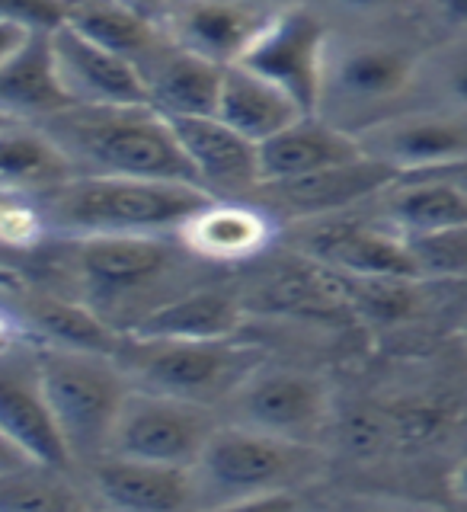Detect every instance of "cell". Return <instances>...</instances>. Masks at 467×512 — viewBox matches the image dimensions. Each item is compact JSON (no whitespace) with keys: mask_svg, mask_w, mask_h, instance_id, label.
I'll return each mask as SVG.
<instances>
[{"mask_svg":"<svg viewBox=\"0 0 467 512\" xmlns=\"http://www.w3.org/2000/svg\"><path fill=\"white\" fill-rule=\"evenodd\" d=\"M61 285H45L77 298L112 330L128 333L157 304L186 292V266L199 263L176 234H106L52 240Z\"/></svg>","mask_w":467,"mask_h":512,"instance_id":"cell-1","label":"cell"},{"mask_svg":"<svg viewBox=\"0 0 467 512\" xmlns=\"http://www.w3.org/2000/svg\"><path fill=\"white\" fill-rule=\"evenodd\" d=\"M74 176H132V180L192 183L189 164L170 122L148 103L68 106L39 122Z\"/></svg>","mask_w":467,"mask_h":512,"instance_id":"cell-2","label":"cell"},{"mask_svg":"<svg viewBox=\"0 0 467 512\" xmlns=\"http://www.w3.org/2000/svg\"><path fill=\"white\" fill-rule=\"evenodd\" d=\"M208 192L192 183L132 180V176H71L39 196L52 240L106 234H176L205 205Z\"/></svg>","mask_w":467,"mask_h":512,"instance_id":"cell-3","label":"cell"},{"mask_svg":"<svg viewBox=\"0 0 467 512\" xmlns=\"http://www.w3.org/2000/svg\"><path fill=\"white\" fill-rule=\"evenodd\" d=\"M317 461L314 445L288 442L240 423L215 426L192 464L196 506H276L292 500V490L317 471Z\"/></svg>","mask_w":467,"mask_h":512,"instance_id":"cell-4","label":"cell"},{"mask_svg":"<svg viewBox=\"0 0 467 512\" xmlns=\"http://www.w3.org/2000/svg\"><path fill=\"white\" fill-rule=\"evenodd\" d=\"M423 52L410 42L381 36H330L317 116L346 132H362L420 87Z\"/></svg>","mask_w":467,"mask_h":512,"instance_id":"cell-5","label":"cell"},{"mask_svg":"<svg viewBox=\"0 0 467 512\" xmlns=\"http://www.w3.org/2000/svg\"><path fill=\"white\" fill-rule=\"evenodd\" d=\"M132 388L170 394L192 404H228L234 391L266 362L260 346L228 340H144L122 336L116 356Z\"/></svg>","mask_w":467,"mask_h":512,"instance_id":"cell-6","label":"cell"},{"mask_svg":"<svg viewBox=\"0 0 467 512\" xmlns=\"http://www.w3.org/2000/svg\"><path fill=\"white\" fill-rule=\"evenodd\" d=\"M42 391L52 407L74 471L106 455L109 432L116 426L128 378L119 362L103 352H77L58 346H32Z\"/></svg>","mask_w":467,"mask_h":512,"instance_id":"cell-7","label":"cell"},{"mask_svg":"<svg viewBox=\"0 0 467 512\" xmlns=\"http://www.w3.org/2000/svg\"><path fill=\"white\" fill-rule=\"evenodd\" d=\"M218 420L212 407L170 394L128 388L116 426L109 432L106 455L192 468L212 439Z\"/></svg>","mask_w":467,"mask_h":512,"instance_id":"cell-8","label":"cell"},{"mask_svg":"<svg viewBox=\"0 0 467 512\" xmlns=\"http://www.w3.org/2000/svg\"><path fill=\"white\" fill-rule=\"evenodd\" d=\"M356 138L368 157L388 164L397 176L467 167V112L442 106L397 109L365 125Z\"/></svg>","mask_w":467,"mask_h":512,"instance_id":"cell-9","label":"cell"},{"mask_svg":"<svg viewBox=\"0 0 467 512\" xmlns=\"http://www.w3.org/2000/svg\"><path fill=\"white\" fill-rule=\"evenodd\" d=\"M234 423L288 442L314 445L330 423V388L301 368L260 365L228 400Z\"/></svg>","mask_w":467,"mask_h":512,"instance_id":"cell-10","label":"cell"},{"mask_svg":"<svg viewBox=\"0 0 467 512\" xmlns=\"http://www.w3.org/2000/svg\"><path fill=\"white\" fill-rule=\"evenodd\" d=\"M330 36L333 32L317 10L282 4L237 64H247L250 71L282 87L304 112H317Z\"/></svg>","mask_w":467,"mask_h":512,"instance_id":"cell-11","label":"cell"},{"mask_svg":"<svg viewBox=\"0 0 467 512\" xmlns=\"http://www.w3.org/2000/svg\"><path fill=\"white\" fill-rule=\"evenodd\" d=\"M295 228H301L298 253L333 272L365 279H420L407 237L388 228L378 215L359 218L343 212L301 221Z\"/></svg>","mask_w":467,"mask_h":512,"instance_id":"cell-12","label":"cell"},{"mask_svg":"<svg viewBox=\"0 0 467 512\" xmlns=\"http://www.w3.org/2000/svg\"><path fill=\"white\" fill-rule=\"evenodd\" d=\"M279 7L276 0H164L157 23L173 45L228 68L247 55Z\"/></svg>","mask_w":467,"mask_h":512,"instance_id":"cell-13","label":"cell"},{"mask_svg":"<svg viewBox=\"0 0 467 512\" xmlns=\"http://www.w3.org/2000/svg\"><path fill=\"white\" fill-rule=\"evenodd\" d=\"M394 180L397 173L388 164L362 154L356 160H349V164L320 173L295 176V180H279V183H260L250 192V202H256L276 221L301 224V221L343 215L359 205H368Z\"/></svg>","mask_w":467,"mask_h":512,"instance_id":"cell-14","label":"cell"},{"mask_svg":"<svg viewBox=\"0 0 467 512\" xmlns=\"http://www.w3.org/2000/svg\"><path fill=\"white\" fill-rule=\"evenodd\" d=\"M0 432L26 461L55 471H74L68 445L42 391L32 343L0 356Z\"/></svg>","mask_w":467,"mask_h":512,"instance_id":"cell-15","label":"cell"},{"mask_svg":"<svg viewBox=\"0 0 467 512\" xmlns=\"http://www.w3.org/2000/svg\"><path fill=\"white\" fill-rule=\"evenodd\" d=\"M189 173L212 199H250L260 186V154L256 144L237 135L218 116L167 119Z\"/></svg>","mask_w":467,"mask_h":512,"instance_id":"cell-16","label":"cell"},{"mask_svg":"<svg viewBox=\"0 0 467 512\" xmlns=\"http://www.w3.org/2000/svg\"><path fill=\"white\" fill-rule=\"evenodd\" d=\"M80 474L93 506L125 512H176L196 506L192 468L103 455L80 468Z\"/></svg>","mask_w":467,"mask_h":512,"instance_id":"cell-17","label":"cell"},{"mask_svg":"<svg viewBox=\"0 0 467 512\" xmlns=\"http://www.w3.org/2000/svg\"><path fill=\"white\" fill-rule=\"evenodd\" d=\"M279 234V221L250 199H208L192 212L176 240L199 263L231 266L263 256Z\"/></svg>","mask_w":467,"mask_h":512,"instance_id":"cell-18","label":"cell"},{"mask_svg":"<svg viewBox=\"0 0 467 512\" xmlns=\"http://www.w3.org/2000/svg\"><path fill=\"white\" fill-rule=\"evenodd\" d=\"M55 68L71 106H132L144 100L141 74L132 61L84 39L71 26L48 32Z\"/></svg>","mask_w":467,"mask_h":512,"instance_id":"cell-19","label":"cell"},{"mask_svg":"<svg viewBox=\"0 0 467 512\" xmlns=\"http://www.w3.org/2000/svg\"><path fill=\"white\" fill-rule=\"evenodd\" d=\"M7 301L20 317L26 343L116 356L122 333L112 330L103 317H96L77 298L45 285H26L23 279L7 292Z\"/></svg>","mask_w":467,"mask_h":512,"instance_id":"cell-20","label":"cell"},{"mask_svg":"<svg viewBox=\"0 0 467 512\" xmlns=\"http://www.w3.org/2000/svg\"><path fill=\"white\" fill-rule=\"evenodd\" d=\"M375 215L400 237H423L467 224V186L458 173L397 176L372 199Z\"/></svg>","mask_w":467,"mask_h":512,"instance_id":"cell-21","label":"cell"},{"mask_svg":"<svg viewBox=\"0 0 467 512\" xmlns=\"http://www.w3.org/2000/svg\"><path fill=\"white\" fill-rule=\"evenodd\" d=\"M256 154H260V183H279L349 164L365 151L359 138L346 128L317 112H304L282 132L256 144Z\"/></svg>","mask_w":467,"mask_h":512,"instance_id":"cell-22","label":"cell"},{"mask_svg":"<svg viewBox=\"0 0 467 512\" xmlns=\"http://www.w3.org/2000/svg\"><path fill=\"white\" fill-rule=\"evenodd\" d=\"M144 100L164 119H189V116H215L221 74L224 68L205 61L170 39L160 52L141 64Z\"/></svg>","mask_w":467,"mask_h":512,"instance_id":"cell-23","label":"cell"},{"mask_svg":"<svg viewBox=\"0 0 467 512\" xmlns=\"http://www.w3.org/2000/svg\"><path fill=\"white\" fill-rule=\"evenodd\" d=\"M247 308L240 295L224 288L192 285L170 301L157 304L138 324L122 336H144V340H228L244 327Z\"/></svg>","mask_w":467,"mask_h":512,"instance_id":"cell-24","label":"cell"},{"mask_svg":"<svg viewBox=\"0 0 467 512\" xmlns=\"http://www.w3.org/2000/svg\"><path fill=\"white\" fill-rule=\"evenodd\" d=\"M71 100L61 87L48 32H29V39L0 64V116L10 122L39 125Z\"/></svg>","mask_w":467,"mask_h":512,"instance_id":"cell-25","label":"cell"},{"mask_svg":"<svg viewBox=\"0 0 467 512\" xmlns=\"http://www.w3.org/2000/svg\"><path fill=\"white\" fill-rule=\"evenodd\" d=\"M244 301L247 311H269L282 317H308V320H333L349 314L336 276L304 253L295 263L272 266L263 279H256L253 292ZM352 317V314H349Z\"/></svg>","mask_w":467,"mask_h":512,"instance_id":"cell-26","label":"cell"},{"mask_svg":"<svg viewBox=\"0 0 467 512\" xmlns=\"http://www.w3.org/2000/svg\"><path fill=\"white\" fill-rule=\"evenodd\" d=\"M215 116L247 141L263 144L298 116H304V109L282 87L250 71L247 64H228L221 74Z\"/></svg>","mask_w":467,"mask_h":512,"instance_id":"cell-27","label":"cell"},{"mask_svg":"<svg viewBox=\"0 0 467 512\" xmlns=\"http://www.w3.org/2000/svg\"><path fill=\"white\" fill-rule=\"evenodd\" d=\"M64 26L132 61L138 71L167 42L154 13H144L122 0H64Z\"/></svg>","mask_w":467,"mask_h":512,"instance_id":"cell-28","label":"cell"},{"mask_svg":"<svg viewBox=\"0 0 467 512\" xmlns=\"http://www.w3.org/2000/svg\"><path fill=\"white\" fill-rule=\"evenodd\" d=\"M74 176L68 157L39 125L7 122L0 125V192L32 196L58 189Z\"/></svg>","mask_w":467,"mask_h":512,"instance_id":"cell-29","label":"cell"},{"mask_svg":"<svg viewBox=\"0 0 467 512\" xmlns=\"http://www.w3.org/2000/svg\"><path fill=\"white\" fill-rule=\"evenodd\" d=\"M333 276L343 292L349 314L365 320V324L391 327L404 324V320L423 311V279H365L343 276V272H333Z\"/></svg>","mask_w":467,"mask_h":512,"instance_id":"cell-30","label":"cell"},{"mask_svg":"<svg viewBox=\"0 0 467 512\" xmlns=\"http://www.w3.org/2000/svg\"><path fill=\"white\" fill-rule=\"evenodd\" d=\"M74 471H55L42 464L0 474V509H84L93 506L84 480H74Z\"/></svg>","mask_w":467,"mask_h":512,"instance_id":"cell-31","label":"cell"},{"mask_svg":"<svg viewBox=\"0 0 467 512\" xmlns=\"http://www.w3.org/2000/svg\"><path fill=\"white\" fill-rule=\"evenodd\" d=\"M407 244L416 263V276L423 282L467 276V224L436 234H423V237H410Z\"/></svg>","mask_w":467,"mask_h":512,"instance_id":"cell-32","label":"cell"},{"mask_svg":"<svg viewBox=\"0 0 467 512\" xmlns=\"http://www.w3.org/2000/svg\"><path fill=\"white\" fill-rule=\"evenodd\" d=\"M420 87H426V93L436 100L429 106L467 112V39L448 45L439 55L423 61Z\"/></svg>","mask_w":467,"mask_h":512,"instance_id":"cell-33","label":"cell"},{"mask_svg":"<svg viewBox=\"0 0 467 512\" xmlns=\"http://www.w3.org/2000/svg\"><path fill=\"white\" fill-rule=\"evenodd\" d=\"M0 20L29 32H52L64 23V0H0Z\"/></svg>","mask_w":467,"mask_h":512,"instance_id":"cell-34","label":"cell"},{"mask_svg":"<svg viewBox=\"0 0 467 512\" xmlns=\"http://www.w3.org/2000/svg\"><path fill=\"white\" fill-rule=\"evenodd\" d=\"M23 343H26L23 324H20V317H16V311L10 308L7 292L0 288V356L16 349V346H23Z\"/></svg>","mask_w":467,"mask_h":512,"instance_id":"cell-35","label":"cell"},{"mask_svg":"<svg viewBox=\"0 0 467 512\" xmlns=\"http://www.w3.org/2000/svg\"><path fill=\"white\" fill-rule=\"evenodd\" d=\"M416 4H423L432 20L442 26L467 29V0H416Z\"/></svg>","mask_w":467,"mask_h":512,"instance_id":"cell-36","label":"cell"},{"mask_svg":"<svg viewBox=\"0 0 467 512\" xmlns=\"http://www.w3.org/2000/svg\"><path fill=\"white\" fill-rule=\"evenodd\" d=\"M333 4L349 10V13H368V16H375V13H391L397 7L416 4V0H333Z\"/></svg>","mask_w":467,"mask_h":512,"instance_id":"cell-37","label":"cell"},{"mask_svg":"<svg viewBox=\"0 0 467 512\" xmlns=\"http://www.w3.org/2000/svg\"><path fill=\"white\" fill-rule=\"evenodd\" d=\"M26 39H29V29L16 26V23H7V20H0V64H4Z\"/></svg>","mask_w":467,"mask_h":512,"instance_id":"cell-38","label":"cell"},{"mask_svg":"<svg viewBox=\"0 0 467 512\" xmlns=\"http://www.w3.org/2000/svg\"><path fill=\"white\" fill-rule=\"evenodd\" d=\"M23 464H32L26 461L16 448L4 439V432H0V474H7V471H16V468H23Z\"/></svg>","mask_w":467,"mask_h":512,"instance_id":"cell-39","label":"cell"},{"mask_svg":"<svg viewBox=\"0 0 467 512\" xmlns=\"http://www.w3.org/2000/svg\"><path fill=\"white\" fill-rule=\"evenodd\" d=\"M452 493L458 496V500L467 503V458L452 471Z\"/></svg>","mask_w":467,"mask_h":512,"instance_id":"cell-40","label":"cell"},{"mask_svg":"<svg viewBox=\"0 0 467 512\" xmlns=\"http://www.w3.org/2000/svg\"><path fill=\"white\" fill-rule=\"evenodd\" d=\"M23 282V276L16 269H10L7 263H0V288H4V292H10V288H16Z\"/></svg>","mask_w":467,"mask_h":512,"instance_id":"cell-41","label":"cell"},{"mask_svg":"<svg viewBox=\"0 0 467 512\" xmlns=\"http://www.w3.org/2000/svg\"><path fill=\"white\" fill-rule=\"evenodd\" d=\"M122 4H132V7H138L144 13H154L157 16V10H160V4H164V0H122Z\"/></svg>","mask_w":467,"mask_h":512,"instance_id":"cell-42","label":"cell"},{"mask_svg":"<svg viewBox=\"0 0 467 512\" xmlns=\"http://www.w3.org/2000/svg\"><path fill=\"white\" fill-rule=\"evenodd\" d=\"M458 336H461V340H464V346H467V317L461 320V327H458Z\"/></svg>","mask_w":467,"mask_h":512,"instance_id":"cell-43","label":"cell"},{"mask_svg":"<svg viewBox=\"0 0 467 512\" xmlns=\"http://www.w3.org/2000/svg\"><path fill=\"white\" fill-rule=\"evenodd\" d=\"M452 173H458V176H461V183L467 186V167H464V170H452Z\"/></svg>","mask_w":467,"mask_h":512,"instance_id":"cell-44","label":"cell"},{"mask_svg":"<svg viewBox=\"0 0 467 512\" xmlns=\"http://www.w3.org/2000/svg\"><path fill=\"white\" fill-rule=\"evenodd\" d=\"M7 122H10V119H7V116H0V125H7Z\"/></svg>","mask_w":467,"mask_h":512,"instance_id":"cell-45","label":"cell"}]
</instances>
